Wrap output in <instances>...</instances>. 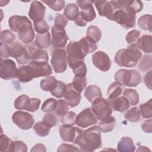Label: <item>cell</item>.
Masks as SVG:
<instances>
[{
  "label": "cell",
  "instance_id": "484cf974",
  "mask_svg": "<svg viewBox=\"0 0 152 152\" xmlns=\"http://www.w3.org/2000/svg\"><path fill=\"white\" fill-rule=\"evenodd\" d=\"M117 149L121 152H133L135 150V146L131 138L124 137L119 141Z\"/></svg>",
  "mask_w": 152,
  "mask_h": 152
},
{
  "label": "cell",
  "instance_id": "52a82bcc",
  "mask_svg": "<svg viewBox=\"0 0 152 152\" xmlns=\"http://www.w3.org/2000/svg\"><path fill=\"white\" fill-rule=\"evenodd\" d=\"M112 21H116L125 29L131 28L135 26L136 14L119 8L115 11Z\"/></svg>",
  "mask_w": 152,
  "mask_h": 152
},
{
  "label": "cell",
  "instance_id": "60d3db41",
  "mask_svg": "<svg viewBox=\"0 0 152 152\" xmlns=\"http://www.w3.org/2000/svg\"><path fill=\"white\" fill-rule=\"evenodd\" d=\"M66 85L65 83L58 80L57 83L53 88V90L50 92L52 96L56 98H61L64 96Z\"/></svg>",
  "mask_w": 152,
  "mask_h": 152
},
{
  "label": "cell",
  "instance_id": "e0dca14e",
  "mask_svg": "<svg viewBox=\"0 0 152 152\" xmlns=\"http://www.w3.org/2000/svg\"><path fill=\"white\" fill-rule=\"evenodd\" d=\"M94 65L103 72L107 71L111 66V61L109 56L103 51H97L92 56Z\"/></svg>",
  "mask_w": 152,
  "mask_h": 152
},
{
  "label": "cell",
  "instance_id": "be15d7a7",
  "mask_svg": "<svg viewBox=\"0 0 152 152\" xmlns=\"http://www.w3.org/2000/svg\"><path fill=\"white\" fill-rule=\"evenodd\" d=\"M74 23L78 26H80V27H84L86 26L87 24V23L81 18V17L80 16V14L79 15V16L77 18L76 20H75L74 21Z\"/></svg>",
  "mask_w": 152,
  "mask_h": 152
},
{
  "label": "cell",
  "instance_id": "1f68e13d",
  "mask_svg": "<svg viewBox=\"0 0 152 152\" xmlns=\"http://www.w3.org/2000/svg\"><path fill=\"white\" fill-rule=\"evenodd\" d=\"M50 129L51 127L43 121L37 122L33 126V129L36 134L42 137L47 136L49 134Z\"/></svg>",
  "mask_w": 152,
  "mask_h": 152
},
{
  "label": "cell",
  "instance_id": "9a60e30c",
  "mask_svg": "<svg viewBox=\"0 0 152 152\" xmlns=\"http://www.w3.org/2000/svg\"><path fill=\"white\" fill-rule=\"evenodd\" d=\"M94 1H77V5L81 8L80 16L86 22L93 21L96 17L93 3Z\"/></svg>",
  "mask_w": 152,
  "mask_h": 152
},
{
  "label": "cell",
  "instance_id": "f907efd6",
  "mask_svg": "<svg viewBox=\"0 0 152 152\" xmlns=\"http://www.w3.org/2000/svg\"><path fill=\"white\" fill-rule=\"evenodd\" d=\"M43 3L48 5L51 9L56 11H61L65 7V1L63 0L58 1H43Z\"/></svg>",
  "mask_w": 152,
  "mask_h": 152
},
{
  "label": "cell",
  "instance_id": "816d5d0a",
  "mask_svg": "<svg viewBox=\"0 0 152 152\" xmlns=\"http://www.w3.org/2000/svg\"><path fill=\"white\" fill-rule=\"evenodd\" d=\"M42 121L51 128L55 126L58 124V119L55 113L54 114L53 113H46L43 116Z\"/></svg>",
  "mask_w": 152,
  "mask_h": 152
},
{
  "label": "cell",
  "instance_id": "d590c367",
  "mask_svg": "<svg viewBox=\"0 0 152 152\" xmlns=\"http://www.w3.org/2000/svg\"><path fill=\"white\" fill-rule=\"evenodd\" d=\"M94 42H98L102 37V32L100 28L95 26H90L87 30V36Z\"/></svg>",
  "mask_w": 152,
  "mask_h": 152
},
{
  "label": "cell",
  "instance_id": "2e32d148",
  "mask_svg": "<svg viewBox=\"0 0 152 152\" xmlns=\"http://www.w3.org/2000/svg\"><path fill=\"white\" fill-rule=\"evenodd\" d=\"M115 10L124 9L134 14L140 12L143 8V4L140 1H111Z\"/></svg>",
  "mask_w": 152,
  "mask_h": 152
},
{
  "label": "cell",
  "instance_id": "d6a6232c",
  "mask_svg": "<svg viewBox=\"0 0 152 152\" xmlns=\"http://www.w3.org/2000/svg\"><path fill=\"white\" fill-rule=\"evenodd\" d=\"M122 88L120 84L116 82L111 83L107 89V96L109 100H113L118 97L122 93Z\"/></svg>",
  "mask_w": 152,
  "mask_h": 152
},
{
  "label": "cell",
  "instance_id": "f5cc1de1",
  "mask_svg": "<svg viewBox=\"0 0 152 152\" xmlns=\"http://www.w3.org/2000/svg\"><path fill=\"white\" fill-rule=\"evenodd\" d=\"M27 148L26 144L21 141H12L9 149V151H21L26 152Z\"/></svg>",
  "mask_w": 152,
  "mask_h": 152
},
{
  "label": "cell",
  "instance_id": "d6986e66",
  "mask_svg": "<svg viewBox=\"0 0 152 152\" xmlns=\"http://www.w3.org/2000/svg\"><path fill=\"white\" fill-rule=\"evenodd\" d=\"M27 49L30 56L31 61L48 62L49 56L48 52L37 46L35 42H31L27 45Z\"/></svg>",
  "mask_w": 152,
  "mask_h": 152
},
{
  "label": "cell",
  "instance_id": "bcb514c9",
  "mask_svg": "<svg viewBox=\"0 0 152 152\" xmlns=\"http://www.w3.org/2000/svg\"><path fill=\"white\" fill-rule=\"evenodd\" d=\"M76 114L72 111H69L66 114L61 116V122L64 125L73 126L75 124Z\"/></svg>",
  "mask_w": 152,
  "mask_h": 152
},
{
  "label": "cell",
  "instance_id": "44dd1931",
  "mask_svg": "<svg viewBox=\"0 0 152 152\" xmlns=\"http://www.w3.org/2000/svg\"><path fill=\"white\" fill-rule=\"evenodd\" d=\"M64 98L70 107H74L80 103L81 96V93L73 87L72 83H69L66 85Z\"/></svg>",
  "mask_w": 152,
  "mask_h": 152
},
{
  "label": "cell",
  "instance_id": "ac0fdd59",
  "mask_svg": "<svg viewBox=\"0 0 152 152\" xmlns=\"http://www.w3.org/2000/svg\"><path fill=\"white\" fill-rule=\"evenodd\" d=\"M32 69L34 78L49 76L52 74V70L48 62L30 61L28 64Z\"/></svg>",
  "mask_w": 152,
  "mask_h": 152
},
{
  "label": "cell",
  "instance_id": "30bf717a",
  "mask_svg": "<svg viewBox=\"0 0 152 152\" xmlns=\"http://www.w3.org/2000/svg\"><path fill=\"white\" fill-rule=\"evenodd\" d=\"M83 130L75 126L62 124L59 126V134L64 141L76 144Z\"/></svg>",
  "mask_w": 152,
  "mask_h": 152
},
{
  "label": "cell",
  "instance_id": "7402d4cb",
  "mask_svg": "<svg viewBox=\"0 0 152 152\" xmlns=\"http://www.w3.org/2000/svg\"><path fill=\"white\" fill-rule=\"evenodd\" d=\"M46 7L42 4L41 2L37 1H33L30 5L28 15L30 19L33 22L43 20L45 15Z\"/></svg>",
  "mask_w": 152,
  "mask_h": 152
},
{
  "label": "cell",
  "instance_id": "6f0895ef",
  "mask_svg": "<svg viewBox=\"0 0 152 152\" xmlns=\"http://www.w3.org/2000/svg\"><path fill=\"white\" fill-rule=\"evenodd\" d=\"M57 151H79L80 150L77 147H76L73 145L64 143L60 145Z\"/></svg>",
  "mask_w": 152,
  "mask_h": 152
},
{
  "label": "cell",
  "instance_id": "603a6c76",
  "mask_svg": "<svg viewBox=\"0 0 152 152\" xmlns=\"http://www.w3.org/2000/svg\"><path fill=\"white\" fill-rule=\"evenodd\" d=\"M109 103L112 109L119 112H124L127 110L130 107L129 101L124 96L113 100H109Z\"/></svg>",
  "mask_w": 152,
  "mask_h": 152
},
{
  "label": "cell",
  "instance_id": "5b68a950",
  "mask_svg": "<svg viewBox=\"0 0 152 152\" xmlns=\"http://www.w3.org/2000/svg\"><path fill=\"white\" fill-rule=\"evenodd\" d=\"M115 82L121 86L136 87L141 81V76L135 69H119L115 74Z\"/></svg>",
  "mask_w": 152,
  "mask_h": 152
},
{
  "label": "cell",
  "instance_id": "4316f807",
  "mask_svg": "<svg viewBox=\"0 0 152 152\" xmlns=\"http://www.w3.org/2000/svg\"><path fill=\"white\" fill-rule=\"evenodd\" d=\"M151 35H142L139 38L137 45L139 49L142 50L144 53H151L152 52Z\"/></svg>",
  "mask_w": 152,
  "mask_h": 152
},
{
  "label": "cell",
  "instance_id": "74e56055",
  "mask_svg": "<svg viewBox=\"0 0 152 152\" xmlns=\"http://www.w3.org/2000/svg\"><path fill=\"white\" fill-rule=\"evenodd\" d=\"M73 87L80 93L83 91L87 86V78L86 77H80L75 76L71 83Z\"/></svg>",
  "mask_w": 152,
  "mask_h": 152
},
{
  "label": "cell",
  "instance_id": "7a4b0ae2",
  "mask_svg": "<svg viewBox=\"0 0 152 152\" xmlns=\"http://www.w3.org/2000/svg\"><path fill=\"white\" fill-rule=\"evenodd\" d=\"M9 27L12 31L18 33V39L24 44L33 42L35 34L31 21L26 16L13 15L8 20Z\"/></svg>",
  "mask_w": 152,
  "mask_h": 152
},
{
  "label": "cell",
  "instance_id": "e575fe53",
  "mask_svg": "<svg viewBox=\"0 0 152 152\" xmlns=\"http://www.w3.org/2000/svg\"><path fill=\"white\" fill-rule=\"evenodd\" d=\"M125 118L131 122H137L141 119V112L137 107H133L124 115Z\"/></svg>",
  "mask_w": 152,
  "mask_h": 152
},
{
  "label": "cell",
  "instance_id": "db71d44e",
  "mask_svg": "<svg viewBox=\"0 0 152 152\" xmlns=\"http://www.w3.org/2000/svg\"><path fill=\"white\" fill-rule=\"evenodd\" d=\"M72 71L75 76L76 77H86L87 74V68L84 62H83L75 68H73Z\"/></svg>",
  "mask_w": 152,
  "mask_h": 152
},
{
  "label": "cell",
  "instance_id": "8fae6325",
  "mask_svg": "<svg viewBox=\"0 0 152 152\" xmlns=\"http://www.w3.org/2000/svg\"><path fill=\"white\" fill-rule=\"evenodd\" d=\"M51 33V43L52 46L55 49L64 48L69 39L68 36L66 33L65 28L54 24L52 27Z\"/></svg>",
  "mask_w": 152,
  "mask_h": 152
},
{
  "label": "cell",
  "instance_id": "8992f818",
  "mask_svg": "<svg viewBox=\"0 0 152 152\" xmlns=\"http://www.w3.org/2000/svg\"><path fill=\"white\" fill-rule=\"evenodd\" d=\"M91 110L97 119L104 121L110 119L112 116V109L109 102L102 97H99L92 102Z\"/></svg>",
  "mask_w": 152,
  "mask_h": 152
},
{
  "label": "cell",
  "instance_id": "7bdbcfd3",
  "mask_svg": "<svg viewBox=\"0 0 152 152\" xmlns=\"http://www.w3.org/2000/svg\"><path fill=\"white\" fill-rule=\"evenodd\" d=\"M152 100L150 99L145 103L140 105L141 115L144 118H151L152 116Z\"/></svg>",
  "mask_w": 152,
  "mask_h": 152
},
{
  "label": "cell",
  "instance_id": "680465c9",
  "mask_svg": "<svg viewBox=\"0 0 152 152\" xmlns=\"http://www.w3.org/2000/svg\"><path fill=\"white\" fill-rule=\"evenodd\" d=\"M9 56V46L7 45L1 43V59H7Z\"/></svg>",
  "mask_w": 152,
  "mask_h": 152
},
{
  "label": "cell",
  "instance_id": "8d00e7d4",
  "mask_svg": "<svg viewBox=\"0 0 152 152\" xmlns=\"http://www.w3.org/2000/svg\"><path fill=\"white\" fill-rule=\"evenodd\" d=\"M116 119L112 116L110 119L100 121L99 122V127L101 131L103 132H109L112 131L116 125Z\"/></svg>",
  "mask_w": 152,
  "mask_h": 152
},
{
  "label": "cell",
  "instance_id": "cb8c5ba5",
  "mask_svg": "<svg viewBox=\"0 0 152 152\" xmlns=\"http://www.w3.org/2000/svg\"><path fill=\"white\" fill-rule=\"evenodd\" d=\"M20 82L26 83L34 78L31 68L28 65L21 66L18 69L16 77Z\"/></svg>",
  "mask_w": 152,
  "mask_h": 152
},
{
  "label": "cell",
  "instance_id": "277c9868",
  "mask_svg": "<svg viewBox=\"0 0 152 152\" xmlns=\"http://www.w3.org/2000/svg\"><path fill=\"white\" fill-rule=\"evenodd\" d=\"M142 53L137 45H129L119 50L115 56V62L120 66L134 67L141 58Z\"/></svg>",
  "mask_w": 152,
  "mask_h": 152
},
{
  "label": "cell",
  "instance_id": "f35d334b",
  "mask_svg": "<svg viewBox=\"0 0 152 152\" xmlns=\"http://www.w3.org/2000/svg\"><path fill=\"white\" fill-rule=\"evenodd\" d=\"M138 25L144 30L151 31V15L145 14L141 16L138 20Z\"/></svg>",
  "mask_w": 152,
  "mask_h": 152
},
{
  "label": "cell",
  "instance_id": "ba28073f",
  "mask_svg": "<svg viewBox=\"0 0 152 152\" xmlns=\"http://www.w3.org/2000/svg\"><path fill=\"white\" fill-rule=\"evenodd\" d=\"M9 56L15 58L19 65L27 64L31 60L27 48L18 41L13 42L9 46Z\"/></svg>",
  "mask_w": 152,
  "mask_h": 152
},
{
  "label": "cell",
  "instance_id": "6125c7cd",
  "mask_svg": "<svg viewBox=\"0 0 152 152\" xmlns=\"http://www.w3.org/2000/svg\"><path fill=\"white\" fill-rule=\"evenodd\" d=\"M31 151H46V148L42 144H37L33 147Z\"/></svg>",
  "mask_w": 152,
  "mask_h": 152
},
{
  "label": "cell",
  "instance_id": "6da1fadb",
  "mask_svg": "<svg viewBox=\"0 0 152 152\" xmlns=\"http://www.w3.org/2000/svg\"><path fill=\"white\" fill-rule=\"evenodd\" d=\"M97 49L96 42L87 37L78 41H71L66 47V53L69 66L72 69L84 62V58Z\"/></svg>",
  "mask_w": 152,
  "mask_h": 152
},
{
  "label": "cell",
  "instance_id": "ab89813d",
  "mask_svg": "<svg viewBox=\"0 0 152 152\" xmlns=\"http://www.w3.org/2000/svg\"><path fill=\"white\" fill-rule=\"evenodd\" d=\"M137 67L141 72H146L148 70H151L152 67L151 56L144 55Z\"/></svg>",
  "mask_w": 152,
  "mask_h": 152
},
{
  "label": "cell",
  "instance_id": "3957f363",
  "mask_svg": "<svg viewBox=\"0 0 152 152\" xmlns=\"http://www.w3.org/2000/svg\"><path fill=\"white\" fill-rule=\"evenodd\" d=\"M76 144L80 147V151H93L102 147L101 130L95 125L83 131Z\"/></svg>",
  "mask_w": 152,
  "mask_h": 152
},
{
  "label": "cell",
  "instance_id": "91938a15",
  "mask_svg": "<svg viewBox=\"0 0 152 152\" xmlns=\"http://www.w3.org/2000/svg\"><path fill=\"white\" fill-rule=\"evenodd\" d=\"M142 130L146 133H151V119L145 120L141 123Z\"/></svg>",
  "mask_w": 152,
  "mask_h": 152
},
{
  "label": "cell",
  "instance_id": "83f0119b",
  "mask_svg": "<svg viewBox=\"0 0 152 152\" xmlns=\"http://www.w3.org/2000/svg\"><path fill=\"white\" fill-rule=\"evenodd\" d=\"M64 15L68 20L74 21L80 15L79 9L77 5L74 3L68 4L65 7Z\"/></svg>",
  "mask_w": 152,
  "mask_h": 152
},
{
  "label": "cell",
  "instance_id": "d4e9b609",
  "mask_svg": "<svg viewBox=\"0 0 152 152\" xmlns=\"http://www.w3.org/2000/svg\"><path fill=\"white\" fill-rule=\"evenodd\" d=\"M84 95L88 102L91 103L97 98L102 97L101 90L96 85H90L86 87Z\"/></svg>",
  "mask_w": 152,
  "mask_h": 152
},
{
  "label": "cell",
  "instance_id": "4dcf8cb0",
  "mask_svg": "<svg viewBox=\"0 0 152 152\" xmlns=\"http://www.w3.org/2000/svg\"><path fill=\"white\" fill-rule=\"evenodd\" d=\"M30 98L26 94H22L18 96L14 101V107L17 110H27L30 103Z\"/></svg>",
  "mask_w": 152,
  "mask_h": 152
},
{
  "label": "cell",
  "instance_id": "7dc6e473",
  "mask_svg": "<svg viewBox=\"0 0 152 152\" xmlns=\"http://www.w3.org/2000/svg\"><path fill=\"white\" fill-rule=\"evenodd\" d=\"M58 101L53 98L46 100L42 106V110L45 112H50L55 110L57 105Z\"/></svg>",
  "mask_w": 152,
  "mask_h": 152
},
{
  "label": "cell",
  "instance_id": "836d02e7",
  "mask_svg": "<svg viewBox=\"0 0 152 152\" xmlns=\"http://www.w3.org/2000/svg\"><path fill=\"white\" fill-rule=\"evenodd\" d=\"M123 95L129 101L130 105L135 106L139 103V95L138 92L132 88H126L124 90Z\"/></svg>",
  "mask_w": 152,
  "mask_h": 152
},
{
  "label": "cell",
  "instance_id": "e7e4bbea",
  "mask_svg": "<svg viewBox=\"0 0 152 152\" xmlns=\"http://www.w3.org/2000/svg\"><path fill=\"white\" fill-rule=\"evenodd\" d=\"M150 151V149H148V148H147L146 147H145V146H140L139 147V148L137 149V151Z\"/></svg>",
  "mask_w": 152,
  "mask_h": 152
},
{
  "label": "cell",
  "instance_id": "9c48e42d",
  "mask_svg": "<svg viewBox=\"0 0 152 152\" xmlns=\"http://www.w3.org/2000/svg\"><path fill=\"white\" fill-rule=\"evenodd\" d=\"M53 71L56 73L64 72L67 68L68 58L66 50L62 48L54 49L50 60Z\"/></svg>",
  "mask_w": 152,
  "mask_h": 152
},
{
  "label": "cell",
  "instance_id": "c3c4849f",
  "mask_svg": "<svg viewBox=\"0 0 152 152\" xmlns=\"http://www.w3.org/2000/svg\"><path fill=\"white\" fill-rule=\"evenodd\" d=\"M140 32L137 30H132L128 33L126 36V41L129 45H137L140 38Z\"/></svg>",
  "mask_w": 152,
  "mask_h": 152
},
{
  "label": "cell",
  "instance_id": "ffe728a7",
  "mask_svg": "<svg viewBox=\"0 0 152 152\" xmlns=\"http://www.w3.org/2000/svg\"><path fill=\"white\" fill-rule=\"evenodd\" d=\"M94 3L100 16L105 17L108 20L112 21V17L115 9L111 1H94Z\"/></svg>",
  "mask_w": 152,
  "mask_h": 152
},
{
  "label": "cell",
  "instance_id": "9f6ffc18",
  "mask_svg": "<svg viewBox=\"0 0 152 152\" xmlns=\"http://www.w3.org/2000/svg\"><path fill=\"white\" fill-rule=\"evenodd\" d=\"M40 103H41V101L40 99L37 98H31L30 99V103L27 111H28L30 112H36L39 109Z\"/></svg>",
  "mask_w": 152,
  "mask_h": 152
},
{
  "label": "cell",
  "instance_id": "f6af8a7d",
  "mask_svg": "<svg viewBox=\"0 0 152 152\" xmlns=\"http://www.w3.org/2000/svg\"><path fill=\"white\" fill-rule=\"evenodd\" d=\"M16 38L15 35L9 30H5L1 33V42L4 44L11 45Z\"/></svg>",
  "mask_w": 152,
  "mask_h": 152
},
{
  "label": "cell",
  "instance_id": "94428289",
  "mask_svg": "<svg viewBox=\"0 0 152 152\" xmlns=\"http://www.w3.org/2000/svg\"><path fill=\"white\" fill-rule=\"evenodd\" d=\"M151 70H150L144 77V82L150 90H151Z\"/></svg>",
  "mask_w": 152,
  "mask_h": 152
},
{
  "label": "cell",
  "instance_id": "5bb4252c",
  "mask_svg": "<svg viewBox=\"0 0 152 152\" xmlns=\"http://www.w3.org/2000/svg\"><path fill=\"white\" fill-rule=\"evenodd\" d=\"M18 68L11 59H1L0 77L4 80H10L17 77Z\"/></svg>",
  "mask_w": 152,
  "mask_h": 152
},
{
  "label": "cell",
  "instance_id": "f546056e",
  "mask_svg": "<svg viewBox=\"0 0 152 152\" xmlns=\"http://www.w3.org/2000/svg\"><path fill=\"white\" fill-rule=\"evenodd\" d=\"M56 79L53 76H47V77L42 79L40 83V88L45 91L51 92L55 88L56 83Z\"/></svg>",
  "mask_w": 152,
  "mask_h": 152
},
{
  "label": "cell",
  "instance_id": "b9f144b4",
  "mask_svg": "<svg viewBox=\"0 0 152 152\" xmlns=\"http://www.w3.org/2000/svg\"><path fill=\"white\" fill-rule=\"evenodd\" d=\"M68 110L69 104H68V103L65 100H58L56 109L54 110L55 115L61 117L66 114L68 112Z\"/></svg>",
  "mask_w": 152,
  "mask_h": 152
},
{
  "label": "cell",
  "instance_id": "7c38bea8",
  "mask_svg": "<svg viewBox=\"0 0 152 152\" xmlns=\"http://www.w3.org/2000/svg\"><path fill=\"white\" fill-rule=\"evenodd\" d=\"M12 122L20 129L27 130L32 128L34 119L32 115L23 111L15 112L12 116Z\"/></svg>",
  "mask_w": 152,
  "mask_h": 152
},
{
  "label": "cell",
  "instance_id": "ee69618b",
  "mask_svg": "<svg viewBox=\"0 0 152 152\" xmlns=\"http://www.w3.org/2000/svg\"><path fill=\"white\" fill-rule=\"evenodd\" d=\"M34 28L37 34H44L49 32V26L46 21L43 19L34 21Z\"/></svg>",
  "mask_w": 152,
  "mask_h": 152
},
{
  "label": "cell",
  "instance_id": "681fc988",
  "mask_svg": "<svg viewBox=\"0 0 152 152\" xmlns=\"http://www.w3.org/2000/svg\"><path fill=\"white\" fill-rule=\"evenodd\" d=\"M12 142L11 139L2 132L0 136V151L2 152L9 151Z\"/></svg>",
  "mask_w": 152,
  "mask_h": 152
},
{
  "label": "cell",
  "instance_id": "f1b7e54d",
  "mask_svg": "<svg viewBox=\"0 0 152 152\" xmlns=\"http://www.w3.org/2000/svg\"><path fill=\"white\" fill-rule=\"evenodd\" d=\"M34 42L38 48L42 49H47L51 43L50 33L47 32L44 34H37Z\"/></svg>",
  "mask_w": 152,
  "mask_h": 152
},
{
  "label": "cell",
  "instance_id": "11a10c76",
  "mask_svg": "<svg viewBox=\"0 0 152 152\" xmlns=\"http://www.w3.org/2000/svg\"><path fill=\"white\" fill-rule=\"evenodd\" d=\"M68 23V20L66 18V17L64 15H61L59 13L56 14L55 18V21H54L55 25L59 26L65 28V26L67 25Z\"/></svg>",
  "mask_w": 152,
  "mask_h": 152
},
{
  "label": "cell",
  "instance_id": "4fadbf2b",
  "mask_svg": "<svg viewBox=\"0 0 152 152\" xmlns=\"http://www.w3.org/2000/svg\"><path fill=\"white\" fill-rule=\"evenodd\" d=\"M97 123L96 116L90 107H87L80 112L77 115L75 122V124L81 128H87Z\"/></svg>",
  "mask_w": 152,
  "mask_h": 152
}]
</instances>
